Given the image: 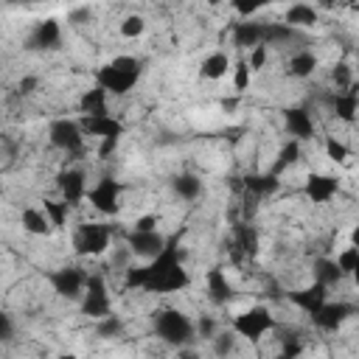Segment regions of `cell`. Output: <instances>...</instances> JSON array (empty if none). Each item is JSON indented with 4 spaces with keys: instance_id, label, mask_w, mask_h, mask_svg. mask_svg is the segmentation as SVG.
Masks as SVG:
<instances>
[{
    "instance_id": "6da1fadb",
    "label": "cell",
    "mask_w": 359,
    "mask_h": 359,
    "mask_svg": "<svg viewBox=\"0 0 359 359\" xmlns=\"http://www.w3.org/2000/svg\"><path fill=\"white\" fill-rule=\"evenodd\" d=\"M191 283L188 269L182 266V252H180V236H171L163 247V252L143 266H126V289H143L154 294H168V292H182Z\"/></svg>"
},
{
    "instance_id": "7a4b0ae2",
    "label": "cell",
    "mask_w": 359,
    "mask_h": 359,
    "mask_svg": "<svg viewBox=\"0 0 359 359\" xmlns=\"http://www.w3.org/2000/svg\"><path fill=\"white\" fill-rule=\"evenodd\" d=\"M143 76V59L137 56H115L112 62L101 65L95 73V84L107 95H126Z\"/></svg>"
},
{
    "instance_id": "3957f363",
    "label": "cell",
    "mask_w": 359,
    "mask_h": 359,
    "mask_svg": "<svg viewBox=\"0 0 359 359\" xmlns=\"http://www.w3.org/2000/svg\"><path fill=\"white\" fill-rule=\"evenodd\" d=\"M154 334L171 348H191L196 339V328L180 309L154 311Z\"/></svg>"
},
{
    "instance_id": "277c9868",
    "label": "cell",
    "mask_w": 359,
    "mask_h": 359,
    "mask_svg": "<svg viewBox=\"0 0 359 359\" xmlns=\"http://www.w3.org/2000/svg\"><path fill=\"white\" fill-rule=\"evenodd\" d=\"M272 328H275V317L269 314L266 306H252V309H247V311L233 317V334L236 337H247L250 342H258Z\"/></svg>"
},
{
    "instance_id": "5b68a950",
    "label": "cell",
    "mask_w": 359,
    "mask_h": 359,
    "mask_svg": "<svg viewBox=\"0 0 359 359\" xmlns=\"http://www.w3.org/2000/svg\"><path fill=\"white\" fill-rule=\"evenodd\" d=\"M48 135H50V146L59 149V151H65L67 157H79L84 151V132H81L79 121H73V118L53 121L50 129H48Z\"/></svg>"
},
{
    "instance_id": "8992f818",
    "label": "cell",
    "mask_w": 359,
    "mask_h": 359,
    "mask_svg": "<svg viewBox=\"0 0 359 359\" xmlns=\"http://www.w3.org/2000/svg\"><path fill=\"white\" fill-rule=\"evenodd\" d=\"M81 314H87L93 320H104L107 314H112L109 289H107V280L101 275H87L84 294H81Z\"/></svg>"
},
{
    "instance_id": "52a82bcc",
    "label": "cell",
    "mask_w": 359,
    "mask_h": 359,
    "mask_svg": "<svg viewBox=\"0 0 359 359\" xmlns=\"http://www.w3.org/2000/svg\"><path fill=\"white\" fill-rule=\"evenodd\" d=\"M109 238H112L109 224L84 222V224H79V230L73 236V247H76L79 255H101V252L109 250Z\"/></svg>"
},
{
    "instance_id": "ba28073f",
    "label": "cell",
    "mask_w": 359,
    "mask_h": 359,
    "mask_svg": "<svg viewBox=\"0 0 359 359\" xmlns=\"http://www.w3.org/2000/svg\"><path fill=\"white\" fill-rule=\"evenodd\" d=\"M121 194H123V185H121L115 177H109V174L101 177V180L87 191L93 208H95L98 213H104V216H115V213L121 210Z\"/></svg>"
},
{
    "instance_id": "9c48e42d",
    "label": "cell",
    "mask_w": 359,
    "mask_h": 359,
    "mask_svg": "<svg viewBox=\"0 0 359 359\" xmlns=\"http://www.w3.org/2000/svg\"><path fill=\"white\" fill-rule=\"evenodd\" d=\"M53 292L59 297H67V300H79L84 294V283H87V272L81 266H59L48 275Z\"/></svg>"
},
{
    "instance_id": "30bf717a",
    "label": "cell",
    "mask_w": 359,
    "mask_h": 359,
    "mask_svg": "<svg viewBox=\"0 0 359 359\" xmlns=\"http://www.w3.org/2000/svg\"><path fill=\"white\" fill-rule=\"evenodd\" d=\"M165 241H168V238H165L160 230H129V233H126V247H129V252H132L135 258H146V261L157 258V255L163 252Z\"/></svg>"
},
{
    "instance_id": "8fae6325",
    "label": "cell",
    "mask_w": 359,
    "mask_h": 359,
    "mask_svg": "<svg viewBox=\"0 0 359 359\" xmlns=\"http://www.w3.org/2000/svg\"><path fill=\"white\" fill-rule=\"evenodd\" d=\"M56 188L62 194V202L67 208L79 205L84 196H87V180H84V171L81 168H65L56 174Z\"/></svg>"
},
{
    "instance_id": "7c38bea8",
    "label": "cell",
    "mask_w": 359,
    "mask_h": 359,
    "mask_svg": "<svg viewBox=\"0 0 359 359\" xmlns=\"http://www.w3.org/2000/svg\"><path fill=\"white\" fill-rule=\"evenodd\" d=\"M353 314H356V306H353V303L337 300V303H323V309H320L317 314H311V320H314V325L323 328V331H337V328H342Z\"/></svg>"
},
{
    "instance_id": "4fadbf2b",
    "label": "cell",
    "mask_w": 359,
    "mask_h": 359,
    "mask_svg": "<svg viewBox=\"0 0 359 359\" xmlns=\"http://www.w3.org/2000/svg\"><path fill=\"white\" fill-rule=\"evenodd\" d=\"M62 45V25L59 20L48 17V20H39L34 25V31L28 34V50H56Z\"/></svg>"
},
{
    "instance_id": "5bb4252c",
    "label": "cell",
    "mask_w": 359,
    "mask_h": 359,
    "mask_svg": "<svg viewBox=\"0 0 359 359\" xmlns=\"http://www.w3.org/2000/svg\"><path fill=\"white\" fill-rule=\"evenodd\" d=\"M84 135H93L98 140H121L123 135V123L112 115H98V118H81L79 121Z\"/></svg>"
},
{
    "instance_id": "9a60e30c",
    "label": "cell",
    "mask_w": 359,
    "mask_h": 359,
    "mask_svg": "<svg viewBox=\"0 0 359 359\" xmlns=\"http://www.w3.org/2000/svg\"><path fill=\"white\" fill-rule=\"evenodd\" d=\"M283 123H286V132L292 135V140H309L314 137V118L309 115L306 107H289L283 109Z\"/></svg>"
},
{
    "instance_id": "2e32d148",
    "label": "cell",
    "mask_w": 359,
    "mask_h": 359,
    "mask_svg": "<svg viewBox=\"0 0 359 359\" xmlns=\"http://www.w3.org/2000/svg\"><path fill=\"white\" fill-rule=\"evenodd\" d=\"M337 191H339V180H337V177H331V174H309L306 185H303L306 199H309V202H314V205L328 202Z\"/></svg>"
},
{
    "instance_id": "e0dca14e",
    "label": "cell",
    "mask_w": 359,
    "mask_h": 359,
    "mask_svg": "<svg viewBox=\"0 0 359 359\" xmlns=\"http://www.w3.org/2000/svg\"><path fill=\"white\" fill-rule=\"evenodd\" d=\"M289 300L311 317V314H317L323 309V303H328V289L323 283H311V286H303L297 292H289Z\"/></svg>"
},
{
    "instance_id": "ac0fdd59",
    "label": "cell",
    "mask_w": 359,
    "mask_h": 359,
    "mask_svg": "<svg viewBox=\"0 0 359 359\" xmlns=\"http://www.w3.org/2000/svg\"><path fill=\"white\" fill-rule=\"evenodd\" d=\"M241 185H244V194L247 196H252V199H264V196H272V194H278V188H280V177H275V174H247L244 180H241Z\"/></svg>"
},
{
    "instance_id": "d6986e66",
    "label": "cell",
    "mask_w": 359,
    "mask_h": 359,
    "mask_svg": "<svg viewBox=\"0 0 359 359\" xmlns=\"http://www.w3.org/2000/svg\"><path fill=\"white\" fill-rule=\"evenodd\" d=\"M233 45L236 48H258L264 45V22H252V20H241L233 25Z\"/></svg>"
},
{
    "instance_id": "ffe728a7",
    "label": "cell",
    "mask_w": 359,
    "mask_h": 359,
    "mask_svg": "<svg viewBox=\"0 0 359 359\" xmlns=\"http://www.w3.org/2000/svg\"><path fill=\"white\" fill-rule=\"evenodd\" d=\"M208 297L216 306H224V303L233 300V286H230V280H227V275H224L222 266H213L208 272Z\"/></svg>"
},
{
    "instance_id": "44dd1931",
    "label": "cell",
    "mask_w": 359,
    "mask_h": 359,
    "mask_svg": "<svg viewBox=\"0 0 359 359\" xmlns=\"http://www.w3.org/2000/svg\"><path fill=\"white\" fill-rule=\"evenodd\" d=\"M325 104L337 112V118H342L345 123H351V121L356 118L359 98H356V90H345V93H331V95H325Z\"/></svg>"
},
{
    "instance_id": "7402d4cb",
    "label": "cell",
    "mask_w": 359,
    "mask_h": 359,
    "mask_svg": "<svg viewBox=\"0 0 359 359\" xmlns=\"http://www.w3.org/2000/svg\"><path fill=\"white\" fill-rule=\"evenodd\" d=\"M107 93L95 84L93 90H84V95L79 98V109H81V118H98V115H109L107 109Z\"/></svg>"
},
{
    "instance_id": "603a6c76",
    "label": "cell",
    "mask_w": 359,
    "mask_h": 359,
    "mask_svg": "<svg viewBox=\"0 0 359 359\" xmlns=\"http://www.w3.org/2000/svg\"><path fill=\"white\" fill-rule=\"evenodd\" d=\"M171 191L180 196V199H185V202H194V199H199L202 196V180L196 177V174H177L174 180H171Z\"/></svg>"
},
{
    "instance_id": "cb8c5ba5",
    "label": "cell",
    "mask_w": 359,
    "mask_h": 359,
    "mask_svg": "<svg viewBox=\"0 0 359 359\" xmlns=\"http://www.w3.org/2000/svg\"><path fill=\"white\" fill-rule=\"evenodd\" d=\"M227 70H230V56H227L224 50H216V53H210V56H205V59H202L199 76H202V79L216 81V79H224V73H227Z\"/></svg>"
},
{
    "instance_id": "d4e9b609",
    "label": "cell",
    "mask_w": 359,
    "mask_h": 359,
    "mask_svg": "<svg viewBox=\"0 0 359 359\" xmlns=\"http://www.w3.org/2000/svg\"><path fill=\"white\" fill-rule=\"evenodd\" d=\"M233 241L244 255H255L258 252V230L250 222H238L233 227Z\"/></svg>"
},
{
    "instance_id": "484cf974",
    "label": "cell",
    "mask_w": 359,
    "mask_h": 359,
    "mask_svg": "<svg viewBox=\"0 0 359 359\" xmlns=\"http://www.w3.org/2000/svg\"><path fill=\"white\" fill-rule=\"evenodd\" d=\"M317 70V56L311 50H300L286 62V73L294 79H309Z\"/></svg>"
},
{
    "instance_id": "4316f807",
    "label": "cell",
    "mask_w": 359,
    "mask_h": 359,
    "mask_svg": "<svg viewBox=\"0 0 359 359\" xmlns=\"http://www.w3.org/2000/svg\"><path fill=\"white\" fill-rule=\"evenodd\" d=\"M339 280H342V272L334 264V258H317L314 261V283H323L328 289V286H337Z\"/></svg>"
},
{
    "instance_id": "83f0119b",
    "label": "cell",
    "mask_w": 359,
    "mask_h": 359,
    "mask_svg": "<svg viewBox=\"0 0 359 359\" xmlns=\"http://www.w3.org/2000/svg\"><path fill=\"white\" fill-rule=\"evenodd\" d=\"M300 160V143L297 140H286L283 146H280V151H278V160L272 163V171L269 174H275V177H280L289 165H294Z\"/></svg>"
},
{
    "instance_id": "f1b7e54d",
    "label": "cell",
    "mask_w": 359,
    "mask_h": 359,
    "mask_svg": "<svg viewBox=\"0 0 359 359\" xmlns=\"http://www.w3.org/2000/svg\"><path fill=\"white\" fill-rule=\"evenodd\" d=\"M20 222H22V227H25L31 236H48V233H50L48 216H45L42 210H36V208H25L22 216H20Z\"/></svg>"
},
{
    "instance_id": "f546056e",
    "label": "cell",
    "mask_w": 359,
    "mask_h": 359,
    "mask_svg": "<svg viewBox=\"0 0 359 359\" xmlns=\"http://www.w3.org/2000/svg\"><path fill=\"white\" fill-rule=\"evenodd\" d=\"M314 22H317V11H314L311 6H306V3H294V6L286 11V17H283V25H289V28L314 25Z\"/></svg>"
},
{
    "instance_id": "4dcf8cb0",
    "label": "cell",
    "mask_w": 359,
    "mask_h": 359,
    "mask_svg": "<svg viewBox=\"0 0 359 359\" xmlns=\"http://www.w3.org/2000/svg\"><path fill=\"white\" fill-rule=\"evenodd\" d=\"M294 39V28L283 25V22H264V48L266 45H283Z\"/></svg>"
},
{
    "instance_id": "1f68e13d",
    "label": "cell",
    "mask_w": 359,
    "mask_h": 359,
    "mask_svg": "<svg viewBox=\"0 0 359 359\" xmlns=\"http://www.w3.org/2000/svg\"><path fill=\"white\" fill-rule=\"evenodd\" d=\"M334 264L339 266L342 278H345V275H356V269H359V247H356V244L345 247V250H342V252L334 258Z\"/></svg>"
},
{
    "instance_id": "d6a6232c",
    "label": "cell",
    "mask_w": 359,
    "mask_h": 359,
    "mask_svg": "<svg viewBox=\"0 0 359 359\" xmlns=\"http://www.w3.org/2000/svg\"><path fill=\"white\" fill-rule=\"evenodd\" d=\"M230 70H233V87H236V93H244L250 87V81H252V70H250L247 59H238Z\"/></svg>"
},
{
    "instance_id": "836d02e7",
    "label": "cell",
    "mask_w": 359,
    "mask_h": 359,
    "mask_svg": "<svg viewBox=\"0 0 359 359\" xmlns=\"http://www.w3.org/2000/svg\"><path fill=\"white\" fill-rule=\"evenodd\" d=\"M42 213L48 216V224L50 227H65V222H67V205L65 202H48L45 199Z\"/></svg>"
},
{
    "instance_id": "e575fe53",
    "label": "cell",
    "mask_w": 359,
    "mask_h": 359,
    "mask_svg": "<svg viewBox=\"0 0 359 359\" xmlns=\"http://www.w3.org/2000/svg\"><path fill=\"white\" fill-rule=\"evenodd\" d=\"M331 79L337 81V90H353V70H351V65L348 62H339V65H334V70H331Z\"/></svg>"
},
{
    "instance_id": "d590c367",
    "label": "cell",
    "mask_w": 359,
    "mask_h": 359,
    "mask_svg": "<svg viewBox=\"0 0 359 359\" xmlns=\"http://www.w3.org/2000/svg\"><path fill=\"white\" fill-rule=\"evenodd\" d=\"M303 353V339L297 331H289L283 337V345H280V359H297Z\"/></svg>"
},
{
    "instance_id": "8d00e7d4",
    "label": "cell",
    "mask_w": 359,
    "mask_h": 359,
    "mask_svg": "<svg viewBox=\"0 0 359 359\" xmlns=\"http://www.w3.org/2000/svg\"><path fill=\"white\" fill-rule=\"evenodd\" d=\"M98 337H104V339H112V337H118L121 331H123V323H121V317L118 314H107L104 320H98Z\"/></svg>"
},
{
    "instance_id": "74e56055",
    "label": "cell",
    "mask_w": 359,
    "mask_h": 359,
    "mask_svg": "<svg viewBox=\"0 0 359 359\" xmlns=\"http://www.w3.org/2000/svg\"><path fill=\"white\" fill-rule=\"evenodd\" d=\"M233 348H236V334H230V331L213 334V353H216L219 359H227V356L233 353Z\"/></svg>"
},
{
    "instance_id": "f35d334b",
    "label": "cell",
    "mask_w": 359,
    "mask_h": 359,
    "mask_svg": "<svg viewBox=\"0 0 359 359\" xmlns=\"http://www.w3.org/2000/svg\"><path fill=\"white\" fill-rule=\"evenodd\" d=\"M143 31H146V20H143L140 14H129V17L121 22V34L129 36V39H132V36H140Z\"/></svg>"
},
{
    "instance_id": "ab89813d",
    "label": "cell",
    "mask_w": 359,
    "mask_h": 359,
    "mask_svg": "<svg viewBox=\"0 0 359 359\" xmlns=\"http://www.w3.org/2000/svg\"><path fill=\"white\" fill-rule=\"evenodd\" d=\"M325 151H328V157H331L334 163H342V160L348 157V146L339 143L337 137H328V140H325Z\"/></svg>"
},
{
    "instance_id": "60d3db41",
    "label": "cell",
    "mask_w": 359,
    "mask_h": 359,
    "mask_svg": "<svg viewBox=\"0 0 359 359\" xmlns=\"http://www.w3.org/2000/svg\"><path fill=\"white\" fill-rule=\"evenodd\" d=\"M264 62H266V48H264V45L252 48V50H250V59H247L250 70H261V67H264Z\"/></svg>"
},
{
    "instance_id": "b9f144b4",
    "label": "cell",
    "mask_w": 359,
    "mask_h": 359,
    "mask_svg": "<svg viewBox=\"0 0 359 359\" xmlns=\"http://www.w3.org/2000/svg\"><path fill=\"white\" fill-rule=\"evenodd\" d=\"M194 328H196V334H199V337H205V339H213V334H216V323H213L210 317H202Z\"/></svg>"
},
{
    "instance_id": "7bdbcfd3",
    "label": "cell",
    "mask_w": 359,
    "mask_h": 359,
    "mask_svg": "<svg viewBox=\"0 0 359 359\" xmlns=\"http://www.w3.org/2000/svg\"><path fill=\"white\" fill-rule=\"evenodd\" d=\"M11 334H14V323H11V317L6 311H0V342L11 339Z\"/></svg>"
},
{
    "instance_id": "ee69618b",
    "label": "cell",
    "mask_w": 359,
    "mask_h": 359,
    "mask_svg": "<svg viewBox=\"0 0 359 359\" xmlns=\"http://www.w3.org/2000/svg\"><path fill=\"white\" fill-rule=\"evenodd\" d=\"M36 84H39V79H36V76H25V79L17 84V93H20V95H31Z\"/></svg>"
},
{
    "instance_id": "f6af8a7d",
    "label": "cell",
    "mask_w": 359,
    "mask_h": 359,
    "mask_svg": "<svg viewBox=\"0 0 359 359\" xmlns=\"http://www.w3.org/2000/svg\"><path fill=\"white\" fill-rule=\"evenodd\" d=\"M154 224H157V219H154V216H140V219L135 222V227H132V230H157Z\"/></svg>"
},
{
    "instance_id": "bcb514c9",
    "label": "cell",
    "mask_w": 359,
    "mask_h": 359,
    "mask_svg": "<svg viewBox=\"0 0 359 359\" xmlns=\"http://www.w3.org/2000/svg\"><path fill=\"white\" fill-rule=\"evenodd\" d=\"M258 8H261V6H258V3H236V11H238V14H241V17H244V20H247V17H250V14H255V11H258Z\"/></svg>"
},
{
    "instance_id": "7dc6e473",
    "label": "cell",
    "mask_w": 359,
    "mask_h": 359,
    "mask_svg": "<svg viewBox=\"0 0 359 359\" xmlns=\"http://www.w3.org/2000/svg\"><path fill=\"white\" fill-rule=\"evenodd\" d=\"M180 359H199L194 351H188V348H180Z\"/></svg>"
},
{
    "instance_id": "c3c4849f",
    "label": "cell",
    "mask_w": 359,
    "mask_h": 359,
    "mask_svg": "<svg viewBox=\"0 0 359 359\" xmlns=\"http://www.w3.org/2000/svg\"><path fill=\"white\" fill-rule=\"evenodd\" d=\"M59 359H76V356H70V353H67V356H59Z\"/></svg>"
}]
</instances>
